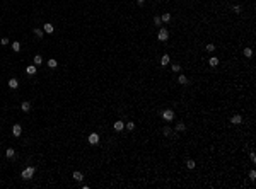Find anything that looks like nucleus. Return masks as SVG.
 I'll list each match as a JSON object with an SVG mask.
<instances>
[{
  "label": "nucleus",
  "instance_id": "obj_1",
  "mask_svg": "<svg viewBox=\"0 0 256 189\" xmlns=\"http://www.w3.org/2000/svg\"><path fill=\"white\" fill-rule=\"evenodd\" d=\"M33 176H34V167H26L22 170V174H21V177H22L24 181H29Z\"/></svg>",
  "mask_w": 256,
  "mask_h": 189
},
{
  "label": "nucleus",
  "instance_id": "obj_2",
  "mask_svg": "<svg viewBox=\"0 0 256 189\" xmlns=\"http://www.w3.org/2000/svg\"><path fill=\"white\" fill-rule=\"evenodd\" d=\"M160 116H162V119H166V121H172L174 119V111H172V109H164V111L160 113Z\"/></svg>",
  "mask_w": 256,
  "mask_h": 189
},
{
  "label": "nucleus",
  "instance_id": "obj_3",
  "mask_svg": "<svg viewBox=\"0 0 256 189\" xmlns=\"http://www.w3.org/2000/svg\"><path fill=\"white\" fill-rule=\"evenodd\" d=\"M167 38H169V33H167L164 27H160L159 34H157V39H159V41H167Z\"/></svg>",
  "mask_w": 256,
  "mask_h": 189
},
{
  "label": "nucleus",
  "instance_id": "obj_4",
  "mask_svg": "<svg viewBox=\"0 0 256 189\" xmlns=\"http://www.w3.org/2000/svg\"><path fill=\"white\" fill-rule=\"evenodd\" d=\"M87 140H89V143H91V145H97V143H99V135H97V133H91Z\"/></svg>",
  "mask_w": 256,
  "mask_h": 189
},
{
  "label": "nucleus",
  "instance_id": "obj_5",
  "mask_svg": "<svg viewBox=\"0 0 256 189\" xmlns=\"http://www.w3.org/2000/svg\"><path fill=\"white\" fill-rule=\"evenodd\" d=\"M21 133H22L21 124H14L12 126V135H14V136H21Z\"/></svg>",
  "mask_w": 256,
  "mask_h": 189
},
{
  "label": "nucleus",
  "instance_id": "obj_6",
  "mask_svg": "<svg viewBox=\"0 0 256 189\" xmlns=\"http://www.w3.org/2000/svg\"><path fill=\"white\" fill-rule=\"evenodd\" d=\"M43 31L45 33H48V34H51L53 31H55V27H53V24H50V22H46L45 26H43Z\"/></svg>",
  "mask_w": 256,
  "mask_h": 189
},
{
  "label": "nucleus",
  "instance_id": "obj_7",
  "mask_svg": "<svg viewBox=\"0 0 256 189\" xmlns=\"http://www.w3.org/2000/svg\"><path fill=\"white\" fill-rule=\"evenodd\" d=\"M231 123H232V124H241V123H242V118L239 114H234L232 118H231Z\"/></svg>",
  "mask_w": 256,
  "mask_h": 189
},
{
  "label": "nucleus",
  "instance_id": "obj_8",
  "mask_svg": "<svg viewBox=\"0 0 256 189\" xmlns=\"http://www.w3.org/2000/svg\"><path fill=\"white\" fill-rule=\"evenodd\" d=\"M36 72H38V68H36V65H29L28 68H26V73H28V75H34Z\"/></svg>",
  "mask_w": 256,
  "mask_h": 189
},
{
  "label": "nucleus",
  "instance_id": "obj_9",
  "mask_svg": "<svg viewBox=\"0 0 256 189\" xmlns=\"http://www.w3.org/2000/svg\"><path fill=\"white\" fill-rule=\"evenodd\" d=\"M113 128L116 130V131H121V130L125 128V123H123V121H116V123L113 124Z\"/></svg>",
  "mask_w": 256,
  "mask_h": 189
},
{
  "label": "nucleus",
  "instance_id": "obj_10",
  "mask_svg": "<svg viewBox=\"0 0 256 189\" xmlns=\"http://www.w3.org/2000/svg\"><path fill=\"white\" fill-rule=\"evenodd\" d=\"M21 109H22L24 113H29V111H31V104H29L28 101H24V102L21 104Z\"/></svg>",
  "mask_w": 256,
  "mask_h": 189
},
{
  "label": "nucleus",
  "instance_id": "obj_11",
  "mask_svg": "<svg viewBox=\"0 0 256 189\" xmlns=\"http://www.w3.org/2000/svg\"><path fill=\"white\" fill-rule=\"evenodd\" d=\"M9 87H10V89H17V87H19V80H17V78H10V80H9Z\"/></svg>",
  "mask_w": 256,
  "mask_h": 189
},
{
  "label": "nucleus",
  "instance_id": "obj_12",
  "mask_svg": "<svg viewBox=\"0 0 256 189\" xmlns=\"http://www.w3.org/2000/svg\"><path fill=\"white\" fill-rule=\"evenodd\" d=\"M72 177H74L75 181H79V182H80V181H82V179H84V176H82V172H79V170H75V172H74V176H72Z\"/></svg>",
  "mask_w": 256,
  "mask_h": 189
},
{
  "label": "nucleus",
  "instance_id": "obj_13",
  "mask_svg": "<svg viewBox=\"0 0 256 189\" xmlns=\"http://www.w3.org/2000/svg\"><path fill=\"white\" fill-rule=\"evenodd\" d=\"M208 63H210V67H217V65H219V58H217V56H212L210 60H208Z\"/></svg>",
  "mask_w": 256,
  "mask_h": 189
},
{
  "label": "nucleus",
  "instance_id": "obj_14",
  "mask_svg": "<svg viewBox=\"0 0 256 189\" xmlns=\"http://www.w3.org/2000/svg\"><path fill=\"white\" fill-rule=\"evenodd\" d=\"M48 67H50V68H57V67H58V61L51 58V60H48Z\"/></svg>",
  "mask_w": 256,
  "mask_h": 189
},
{
  "label": "nucleus",
  "instance_id": "obj_15",
  "mask_svg": "<svg viewBox=\"0 0 256 189\" xmlns=\"http://www.w3.org/2000/svg\"><path fill=\"white\" fill-rule=\"evenodd\" d=\"M178 82H179L181 85H186V84H188V78L184 77V75H179V77H178Z\"/></svg>",
  "mask_w": 256,
  "mask_h": 189
},
{
  "label": "nucleus",
  "instance_id": "obj_16",
  "mask_svg": "<svg viewBox=\"0 0 256 189\" xmlns=\"http://www.w3.org/2000/svg\"><path fill=\"white\" fill-rule=\"evenodd\" d=\"M43 63V56L41 55H34V65H41Z\"/></svg>",
  "mask_w": 256,
  "mask_h": 189
},
{
  "label": "nucleus",
  "instance_id": "obj_17",
  "mask_svg": "<svg viewBox=\"0 0 256 189\" xmlns=\"http://www.w3.org/2000/svg\"><path fill=\"white\" fill-rule=\"evenodd\" d=\"M167 63H169V55H164V56L160 58V65H162V67H166Z\"/></svg>",
  "mask_w": 256,
  "mask_h": 189
},
{
  "label": "nucleus",
  "instance_id": "obj_18",
  "mask_svg": "<svg viewBox=\"0 0 256 189\" xmlns=\"http://www.w3.org/2000/svg\"><path fill=\"white\" fill-rule=\"evenodd\" d=\"M5 155H7V159H12V157L16 155V152H14V148H7L5 150Z\"/></svg>",
  "mask_w": 256,
  "mask_h": 189
},
{
  "label": "nucleus",
  "instance_id": "obj_19",
  "mask_svg": "<svg viewBox=\"0 0 256 189\" xmlns=\"http://www.w3.org/2000/svg\"><path fill=\"white\" fill-rule=\"evenodd\" d=\"M12 50H14V51H19V50H21V43H19V41H14V43H12Z\"/></svg>",
  "mask_w": 256,
  "mask_h": 189
},
{
  "label": "nucleus",
  "instance_id": "obj_20",
  "mask_svg": "<svg viewBox=\"0 0 256 189\" xmlns=\"http://www.w3.org/2000/svg\"><path fill=\"white\" fill-rule=\"evenodd\" d=\"M160 21H162V22H169V21H171V14H162Z\"/></svg>",
  "mask_w": 256,
  "mask_h": 189
},
{
  "label": "nucleus",
  "instance_id": "obj_21",
  "mask_svg": "<svg viewBox=\"0 0 256 189\" xmlns=\"http://www.w3.org/2000/svg\"><path fill=\"white\" fill-rule=\"evenodd\" d=\"M244 55H246V58H251L253 56V50L251 48H244Z\"/></svg>",
  "mask_w": 256,
  "mask_h": 189
},
{
  "label": "nucleus",
  "instance_id": "obj_22",
  "mask_svg": "<svg viewBox=\"0 0 256 189\" xmlns=\"http://www.w3.org/2000/svg\"><path fill=\"white\" fill-rule=\"evenodd\" d=\"M195 165H196V164H195V160H191V159H190V160H186V167H188V169H195Z\"/></svg>",
  "mask_w": 256,
  "mask_h": 189
},
{
  "label": "nucleus",
  "instance_id": "obj_23",
  "mask_svg": "<svg viewBox=\"0 0 256 189\" xmlns=\"http://www.w3.org/2000/svg\"><path fill=\"white\" fill-rule=\"evenodd\" d=\"M34 34L38 36V38H43V29H39V27H34Z\"/></svg>",
  "mask_w": 256,
  "mask_h": 189
},
{
  "label": "nucleus",
  "instance_id": "obj_24",
  "mask_svg": "<svg viewBox=\"0 0 256 189\" xmlns=\"http://www.w3.org/2000/svg\"><path fill=\"white\" fill-rule=\"evenodd\" d=\"M186 130V126H184V123H178L176 126V131H184Z\"/></svg>",
  "mask_w": 256,
  "mask_h": 189
},
{
  "label": "nucleus",
  "instance_id": "obj_25",
  "mask_svg": "<svg viewBox=\"0 0 256 189\" xmlns=\"http://www.w3.org/2000/svg\"><path fill=\"white\" fill-rule=\"evenodd\" d=\"M205 50H207V51H208V53H212V51H213V50H215V46H213V44H212V43H210V44H207V46H205Z\"/></svg>",
  "mask_w": 256,
  "mask_h": 189
},
{
  "label": "nucleus",
  "instance_id": "obj_26",
  "mask_svg": "<svg viewBox=\"0 0 256 189\" xmlns=\"http://www.w3.org/2000/svg\"><path fill=\"white\" fill-rule=\"evenodd\" d=\"M171 70H172L174 73H178V72L181 70V67H179V65H178V63H176V65H172V67H171Z\"/></svg>",
  "mask_w": 256,
  "mask_h": 189
},
{
  "label": "nucleus",
  "instance_id": "obj_27",
  "mask_svg": "<svg viewBox=\"0 0 256 189\" xmlns=\"http://www.w3.org/2000/svg\"><path fill=\"white\" fill-rule=\"evenodd\" d=\"M126 128H128V130H135V123H131V121H128V123H126Z\"/></svg>",
  "mask_w": 256,
  "mask_h": 189
},
{
  "label": "nucleus",
  "instance_id": "obj_28",
  "mask_svg": "<svg viewBox=\"0 0 256 189\" xmlns=\"http://www.w3.org/2000/svg\"><path fill=\"white\" fill-rule=\"evenodd\" d=\"M0 43H2V46H7L9 43H10V41L7 39V38H2V39H0Z\"/></svg>",
  "mask_w": 256,
  "mask_h": 189
},
{
  "label": "nucleus",
  "instance_id": "obj_29",
  "mask_svg": "<svg viewBox=\"0 0 256 189\" xmlns=\"http://www.w3.org/2000/svg\"><path fill=\"white\" fill-rule=\"evenodd\" d=\"M154 24H155V26H160V24H162L160 17H154Z\"/></svg>",
  "mask_w": 256,
  "mask_h": 189
},
{
  "label": "nucleus",
  "instance_id": "obj_30",
  "mask_svg": "<svg viewBox=\"0 0 256 189\" xmlns=\"http://www.w3.org/2000/svg\"><path fill=\"white\" fill-rule=\"evenodd\" d=\"M249 179H251V181H254V179H256V172H254V170L249 172Z\"/></svg>",
  "mask_w": 256,
  "mask_h": 189
},
{
  "label": "nucleus",
  "instance_id": "obj_31",
  "mask_svg": "<svg viewBox=\"0 0 256 189\" xmlns=\"http://www.w3.org/2000/svg\"><path fill=\"white\" fill-rule=\"evenodd\" d=\"M162 131H164V135H166V136H167V135H171V130L167 128V126H164V130H162Z\"/></svg>",
  "mask_w": 256,
  "mask_h": 189
},
{
  "label": "nucleus",
  "instance_id": "obj_32",
  "mask_svg": "<svg viewBox=\"0 0 256 189\" xmlns=\"http://www.w3.org/2000/svg\"><path fill=\"white\" fill-rule=\"evenodd\" d=\"M232 10L236 12V14H239V12H241V7H237V5H234V7H232Z\"/></svg>",
  "mask_w": 256,
  "mask_h": 189
},
{
  "label": "nucleus",
  "instance_id": "obj_33",
  "mask_svg": "<svg viewBox=\"0 0 256 189\" xmlns=\"http://www.w3.org/2000/svg\"><path fill=\"white\" fill-rule=\"evenodd\" d=\"M249 157H251V162H256V155H254V153H251Z\"/></svg>",
  "mask_w": 256,
  "mask_h": 189
},
{
  "label": "nucleus",
  "instance_id": "obj_34",
  "mask_svg": "<svg viewBox=\"0 0 256 189\" xmlns=\"http://www.w3.org/2000/svg\"><path fill=\"white\" fill-rule=\"evenodd\" d=\"M137 2H138V4H143V2H145V0H137Z\"/></svg>",
  "mask_w": 256,
  "mask_h": 189
}]
</instances>
